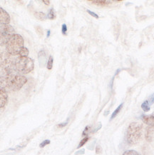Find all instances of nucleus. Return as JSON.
I'll return each mask as SVG.
<instances>
[{
    "label": "nucleus",
    "mask_w": 154,
    "mask_h": 155,
    "mask_svg": "<svg viewBox=\"0 0 154 155\" xmlns=\"http://www.w3.org/2000/svg\"><path fill=\"white\" fill-rule=\"evenodd\" d=\"M50 34H51V31H50V30H48V31H47V37H49V36H50Z\"/></svg>",
    "instance_id": "nucleus-29"
},
{
    "label": "nucleus",
    "mask_w": 154,
    "mask_h": 155,
    "mask_svg": "<svg viewBox=\"0 0 154 155\" xmlns=\"http://www.w3.org/2000/svg\"><path fill=\"white\" fill-rule=\"evenodd\" d=\"M148 102H149V105H151V104H153V103H154V94H152L151 96L149 97V99L148 100Z\"/></svg>",
    "instance_id": "nucleus-24"
},
{
    "label": "nucleus",
    "mask_w": 154,
    "mask_h": 155,
    "mask_svg": "<svg viewBox=\"0 0 154 155\" xmlns=\"http://www.w3.org/2000/svg\"><path fill=\"white\" fill-rule=\"evenodd\" d=\"M62 32L64 35H66V32H67V26L66 24H64V25H62Z\"/></svg>",
    "instance_id": "nucleus-22"
},
{
    "label": "nucleus",
    "mask_w": 154,
    "mask_h": 155,
    "mask_svg": "<svg viewBox=\"0 0 154 155\" xmlns=\"http://www.w3.org/2000/svg\"><path fill=\"white\" fill-rule=\"evenodd\" d=\"M143 127L138 122L130 124L126 132V140L129 145L136 144L139 142L142 137Z\"/></svg>",
    "instance_id": "nucleus-2"
},
{
    "label": "nucleus",
    "mask_w": 154,
    "mask_h": 155,
    "mask_svg": "<svg viewBox=\"0 0 154 155\" xmlns=\"http://www.w3.org/2000/svg\"><path fill=\"white\" fill-rule=\"evenodd\" d=\"M27 79L21 74H13L12 72H4L0 77V87L6 91H18L26 84Z\"/></svg>",
    "instance_id": "nucleus-1"
},
{
    "label": "nucleus",
    "mask_w": 154,
    "mask_h": 155,
    "mask_svg": "<svg viewBox=\"0 0 154 155\" xmlns=\"http://www.w3.org/2000/svg\"><path fill=\"white\" fill-rule=\"evenodd\" d=\"M67 124H68V121H66V122H64V123H62V124H58V126H57V127H59V128H62V127L66 126Z\"/></svg>",
    "instance_id": "nucleus-27"
},
{
    "label": "nucleus",
    "mask_w": 154,
    "mask_h": 155,
    "mask_svg": "<svg viewBox=\"0 0 154 155\" xmlns=\"http://www.w3.org/2000/svg\"><path fill=\"white\" fill-rule=\"evenodd\" d=\"M9 22H10V16L5 9L0 7V25H9Z\"/></svg>",
    "instance_id": "nucleus-7"
},
{
    "label": "nucleus",
    "mask_w": 154,
    "mask_h": 155,
    "mask_svg": "<svg viewBox=\"0 0 154 155\" xmlns=\"http://www.w3.org/2000/svg\"><path fill=\"white\" fill-rule=\"evenodd\" d=\"M34 67V61L28 57H19L15 59L14 70L19 74H26L31 72Z\"/></svg>",
    "instance_id": "nucleus-3"
},
{
    "label": "nucleus",
    "mask_w": 154,
    "mask_h": 155,
    "mask_svg": "<svg viewBox=\"0 0 154 155\" xmlns=\"http://www.w3.org/2000/svg\"><path fill=\"white\" fill-rule=\"evenodd\" d=\"M15 59L7 51H3L0 54V67L4 72H12L14 70Z\"/></svg>",
    "instance_id": "nucleus-5"
},
{
    "label": "nucleus",
    "mask_w": 154,
    "mask_h": 155,
    "mask_svg": "<svg viewBox=\"0 0 154 155\" xmlns=\"http://www.w3.org/2000/svg\"><path fill=\"white\" fill-rule=\"evenodd\" d=\"M14 35V29L11 25H0V45H7L8 41Z\"/></svg>",
    "instance_id": "nucleus-6"
},
{
    "label": "nucleus",
    "mask_w": 154,
    "mask_h": 155,
    "mask_svg": "<svg viewBox=\"0 0 154 155\" xmlns=\"http://www.w3.org/2000/svg\"><path fill=\"white\" fill-rule=\"evenodd\" d=\"M154 132V127L149 126L147 127L145 133V137L148 142H151L153 139V134Z\"/></svg>",
    "instance_id": "nucleus-10"
},
{
    "label": "nucleus",
    "mask_w": 154,
    "mask_h": 155,
    "mask_svg": "<svg viewBox=\"0 0 154 155\" xmlns=\"http://www.w3.org/2000/svg\"><path fill=\"white\" fill-rule=\"evenodd\" d=\"M114 2H121L122 0H115V1H114Z\"/></svg>",
    "instance_id": "nucleus-30"
},
{
    "label": "nucleus",
    "mask_w": 154,
    "mask_h": 155,
    "mask_svg": "<svg viewBox=\"0 0 154 155\" xmlns=\"http://www.w3.org/2000/svg\"><path fill=\"white\" fill-rule=\"evenodd\" d=\"M123 106H124V103H122V104H120L119 106H118L117 108H116V110L114 111V112H113V114H112L111 117V120H113L114 118H115V117L117 116V114L120 112V111L121 110V109H122V107H123Z\"/></svg>",
    "instance_id": "nucleus-13"
},
{
    "label": "nucleus",
    "mask_w": 154,
    "mask_h": 155,
    "mask_svg": "<svg viewBox=\"0 0 154 155\" xmlns=\"http://www.w3.org/2000/svg\"><path fill=\"white\" fill-rule=\"evenodd\" d=\"M141 108L144 111V112H149V111L150 110V105L149 104L148 100L145 101V102H144L143 104H141Z\"/></svg>",
    "instance_id": "nucleus-14"
},
{
    "label": "nucleus",
    "mask_w": 154,
    "mask_h": 155,
    "mask_svg": "<svg viewBox=\"0 0 154 155\" xmlns=\"http://www.w3.org/2000/svg\"><path fill=\"white\" fill-rule=\"evenodd\" d=\"M142 121L146 124L154 127V113L151 115H143L142 116Z\"/></svg>",
    "instance_id": "nucleus-9"
},
{
    "label": "nucleus",
    "mask_w": 154,
    "mask_h": 155,
    "mask_svg": "<svg viewBox=\"0 0 154 155\" xmlns=\"http://www.w3.org/2000/svg\"><path fill=\"white\" fill-rule=\"evenodd\" d=\"M8 102V94L7 91L3 87H0V108H3Z\"/></svg>",
    "instance_id": "nucleus-8"
},
{
    "label": "nucleus",
    "mask_w": 154,
    "mask_h": 155,
    "mask_svg": "<svg viewBox=\"0 0 154 155\" xmlns=\"http://www.w3.org/2000/svg\"><path fill=\"white\" fill-rule=\"evenodd\" d=\"M36 30H37V32L38 35L40 36V37H42L43 36V29L41 28V27H36Z\"/></svg>",
    "instance_id": "nucleus-21"
},
{
    "label": "nucleus",
    "mask_w": 154,
    "mask_h": 155,
    "mask_svg": "<svg viewBox=\"0 0 154 155\" xmlns=\"http://www.w3.org/2000/svg\"><path fill=\"white\" fill-rule=\"evenodd\" d=\"M49 144H50V141L47 140L43 141V142L40 144V145H39V147H40L41 148H43V147H44L45 146H47V145H48Z\"/></svg>",
    "instance_id": "nucleus-20"
},
{
    "label": "nucleus",
    "mask_w": 154,
    "mask_h": 155,
    "mask_svg": "<svg viewBox=\"0 0 154 155\" xmlns=\"http://www.w3.org/2000/svg\"><path fill=\"white\" fill-rule=\"evenodd\" d=\"M88 139H89V138H88V137H86L83 139V140L80 142L79 144V146H78V149H79V148H80V147H82L84 146V145L85 144H86V142H87V141L88 140Z\"/></svg>",
    "instance_id": "nucleus-19"
},
{
    "label": "nucleus",
    "mask_w": 154,
    "mask_h": 155,
    "mask_svg": "<svg viewBox=\"0 0 154 155\" xmlns=\"http://www.w3.org/2000/svg\"><path fill=\"white\" fill-rule=\"evenodd\" d=\"M123 155H141L135 150H128L124 153Z\"/></svg>",
    "instance_id": "nucleus-18"
},
{
    "label": "nucleus",
    "mask_w": 154,
    "mask_h": 155,
    "mask_svg": "<svg viewBox=\"0 0 154 155\" xmlns=\"http://www.w3.org/2000/svg\"><path fill=\"white\" fill-rule=\"evenodd\" d=\"M47 17L49 19H51V20H53V19H54L56 18V13H55L54 9H51L49 10L48 15H47Z\"/></svg>",
    "instance_id": "nucleus-16"
},
{
    "label": "nucleus",
    "mask_w": 154,
    "mask_h": 155,
    "mask_svg": "<svg viewBox=\"0 0 154 155\" xmlns=\"http://www.w3.org/2000/svg\"><path fill=\"white\" fill-rule=\"evenodd\" d=\"M28 54H29L28 49L26 48V47H24L21 49V50L20 51V52H19V57H28Z\"/></svg>",
    "instance_id": "nucleus-15"
},
{
    "label": "nucleus",
    "mask_w": 154,
    "mask_h": 155,
    "mask_svg": "<svg viewBox=\"0 0 154 155\" xmlns=\"http://www.w3.org/2000/svg\"><path fill=\"white\" fill-rule=\"evenodd\" d=\"M102 152V149L100 146H97L96 147V154H100Z\"/></svg>",
    "instance_id": "nucleus-26"
},
{
    "label": "nucleus",
    "mask_w": 154,
    "mask_h": 155,
    "mask_svg": "<svg viewBox=\"0 0 154 155\" xmlns=\"http://www.w3.org/2000/svg\"><path fill=\"white\" fill-rule=\"evenodd\" d=\"M90 129H91V127L89 126L86 127V128H85L84 132H83V134H82L83 136H86V135H88V132H89V131H90Z\"/></svg>",
    "instance_id": "nucleus-23"
},
{
    "label": "nucleus",
    "mask_w": 154,
    "mask_h": 155,
    "mask_svg": "<svg viewBox=\"0 0 154 155\" xmlns=\"http://www.w3.org/2000/svg\"><path fill=\"white\" fill-rule=\"evenodd\" d=\"M34 16L37 19L41 21H44L47 19L46 15L44 12H34Z\"/></svg>",
    "instance_id": "nucleus-12"
},
{
    "label": "nucleus",
    "mask_w": 154,
    "mask_h": 155,
    "mask_svg": "<svg viewBox=\"0 0 154 155\" xmlns=\"http://www.w3.org/2000/svg\"><path fill=\"white\" fill-rule=\"evenodd\" d=\"M88 2L94 5L99 6H108L111 4V2L108 1V0H92V1Z\"/></svg>",
    "instance_id": "nucleus-11"
},
{
    "label": "nucleus",
    "mask_w": 154,
    "mask_h": 155,
    "mask_svg": "<svg viewBox=\"0 0 154 155\" xmlns=\"http://www.w3.org/2000/svg\"><path fill=\"white\" fill-rule=\"evenodd\" d=\"M43 3H44L46 5H49V4H50V2L48 1V0H44V1H42Z\"/></svg>",
    "instance_id": "nucleus-28"
},
{
    "label": "nucleus",
    "mask_w": 154,
    "mask_h": 155,
    "mask_svg": "<svg viewBox=\"0 0 154 155\" xmlns=\"http://www.w3.org/2000/svg\"><path fill=\"white\" fill-rule=\"evenodd\" d=\"M53 61H54V59H53L52 56H50L49 58L48 63H47V69L51 70L53 67Z\"/></svg>",
    "instance_id": "nucleus-17"
},
{
    "label": "nucleus",
    "mask_w": 154,
    "mask_h": 155,
    "mask_svg": "<svg viewBox=\"0 0 154 155\" xmlns=\"http://www.w3.org/2000/svg\"><path fill=\"white\" fill-rule=\"evenodd\" d=\"M86 12H87L90 15H91L92 17H95L96 19H98V16L96 15V13H94V12H91V11H90V10H88V9H87V10H86Z\"/></svg>",
    "instance_id": "nucleus-25"
},
{
    "label": "nucleus",
    "mask_w": 154,
    "mask_h": 155,
    "mask_svg": "<svg viewBox=\"0 0 154 155\" xmlns=\"http://www.w3.org/2000/svg\"><path fill=\"white\" fill-rule=\"evenodd\" d=\"M24 47V39L20 35H15L11 37L6 45L7 51L12 56L19 55V52Z\"/></svg>",
    "instance_id": "nucleus-4"
}]
</instances>
